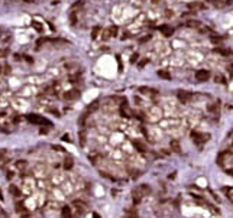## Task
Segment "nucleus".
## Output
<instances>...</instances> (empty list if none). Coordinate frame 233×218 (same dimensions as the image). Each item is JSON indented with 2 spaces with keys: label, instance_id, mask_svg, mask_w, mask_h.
<instances>
[{
  "label": "nucleus",
  "instance_id": "nucleus-1",
  "mask_svg": "<svg viewBox=\"0 0 233 218\" xmlns=\"http://www.w3.org/2000/svg\"><path fill=\"white\" fill-rule=\"evenodd\" d=\"M26 119L29 123H33V124H41V126L42 124H49L46 119H43L42 116H38V114H28Z\"/></svg>",
  "mask_w": 233,
  "mask_h": 218
},
{
  "label": "nucleus",
  "instance_id": "nucleus-2",
  "mask_svg": "<svg viewBox=\"0 0 233 218\" xmlns=\"http://www.w3.org/2000/svg\"><path fill=\"white\" fill-rule=\"evenodd\" d=\"M191 137L193 140L196 142V143H204V142H207L208 139H210V134H206V133H199V131H191Z\"/></svg>",
  "mask_w": 233,
  "mask_h": 218
},
{
  "label": "nucleus",
  "instance_id": "nucleus-3",
  "mask_svg": "<svg viewBox=\"0 0 233 218\" xmlns=\"http://www.w3.org/2000/svg\"><path fill=\"white\" fill-rule=\"evenodd\" d=\"M208 78H210V72H208L207 69H199L196 72V80L199 81V82H206Z\"/></svg>",
  "mask_w": 233,
  "mask_h": 218
},
{
  "label": "nucleus",
  "instance_id": "nucleus-4",
  "mask_svg": "<svg viewBox=\"0 0 233 218\" xmlns=\"http://www.w3.org/2000/svg\"><path fill=\"white\" fill-rule=\"evenodd\" d=\"M117 35V26H110L109 29H106L103 32V39H109V38H113Z\"/></svg>",
  "mask_w": 233,
  "mask_h": 218
},
{
  "label": "nucleus",
  "instance_id": "nucleus-5",
  "mask_svg": "<svg viewBox=\"0 0 233 218\" xmlns=\"http://www.w3.org/2000/svg\"><path fill=\"white\" fill-rule=\"evenodd\" d=\"M178 100L181 101V103H184V104H187L190 100H191V93H187V91H178Z\"/></svg>",
  "mask_w": 233,
  "mask_h": 218
},
{
  "label": "nucleus",
  "instance_id": "nucleus-6",
  "mask_svg": "<svg viewBox=\"0 0 233 218\" xmlns=\"http://www.w3.org/2000/svg\"><path fill=\"white\" fill-rule=\"evenodd\" d=\"M142 196H143V194L141 192L139 188H135L132 191V199H133V204H135V205H138V204L142 201Z\"/></svg>",
  "mask_w": 233,
  "mask_h": 218
},
{
  "label": "nucleus",
  "instance_id": "nucleus-7",
  "mask_svg": "<svg viewBox=\"0 0 233 218\" xmlns=\"http://www.w3.org/2000/svg\"><path fill=\"white\" fill-rule=\"evenodd\" d=\"M78 97H80V91L78 90H71V91H67L65 94H64V100H68V101L77 100Z\"/></svg>",
  "mask_w": 233,
  "mask_h": 218
},
{
  "label": "nucleus",
  "instance_id": "nucleus-8",
  "mask_svg": "<svg viewBox=\"0 0 233 218\" xmlns=\"http://www.w3.org/2000/svg\"><path fill=\"white\" fill-rule=\"evenodd\" d=\"M159 31H161V33H162L164 36H172V33H174V29H172L169 25H162V26H159Z\"/></svg>",
  "mask_w": 233,
  "mask_h": 218
},
{
  "label": "nucleus",
  "instance_id": "nucleus-9",
  "mask_svg": "<svg viewBox=\"0 0 233 218\" xmlns=\"http://www.w3.org/2000/svg\"><path fill=\"white\" fill-rule=\"evenodd\" d=\"M73 204H74L75 207L78 208V211L81 210L83 212H84L85 210H87V208H88V207H87V204H85L84 201H81V199H74V201H73Z\"/></svg>",
  "mask_w": 233,
  "mask_h": 218
},
{
  "label": "nucleus",
  "instance_id": "nucleus-10",
  "mask_svg": "<svg viewBox=\"0 0 233 218\" xmlns=\"http://www.w3.org/2000/svg\"><path fill=\"white\" fill-rule=\"evenodd\" d=\"M73 165H74V159H73L71 156H67L65 161H64V169H65V170L71 169V168H73Z\"/></svg>",
  "mask_w": 233,
  "mask_h": 218
},
{
  "label": "nucleus",
  "instance_id": "nucleus-11",
  "mask_svg": "<svg viewBox=\"0 0 233 218\" xmlns=\"http://www.w3.org/2000/svg\"><path fill=\"white\" fill-rule=\"evenodd\" d=\"M133 146H135L139 152H142V153H145V152H146V146L143 145L142 142H139V140H133Z\"/></svg>",
  "mask_w": 233,
  "mask_h": 218
},
{
  "label": "nucleus",
  "instance_id": "nucleus-12",
  "mask_svg": "<svg viewBox=\"0 0 233 218\" xmlns=\"http://www.w3.org/2000/svg\"><path fill=\"white\" fill-rule=\"evenodd\" d=\"M169 146H171V149L174 150L175 153H181V146H180V143H178L177 140H171Z\"/></svg>",
  "mask_w": 233,
  "mask_h": 218
},
{
  "label": "nucleus",
  "instance_id": "nucleus-13",
  "mask_svg": "<svg viewBox=\"0 0 233 218\" xmlns=\"http://www.w3.org/2000/svg\"><path fill=\"white\" fill-rule=\"evenodd\" d=\"M9 192L13 195V196H20V191H19V188L16 185H10L9 186Z\"/></svg>",
  "mask_w": 233,
  "mask_h": 218
},
{
  "label": "nucleus",
  "instance_id": "nucleus-14",
  "mask_svg": "<svg viewBox=\"0 0 233 218\" xmlns=\"http://www.w3.org/2000/svg\"><path fill=\"white\" fill-rule=\"evenodd\" d=\"M158 75L161 77V78H164V80H166V81H169V80H171V74L168 72L166 69H161V71H158Z\"/></svg>",
  "mask_w": 233,
  "mask_h": 218
},
{
  "label": "nucleus",
  "instance_id": "nucleus-15",
  "mask_svg": "<svg viewBox=\"0 0 233 218\" xmlns=\"http://www.w3.org/2000/svg\"><path fill=\"white\" fill-rule=\"evenodd\" d=\"M61 215H62V218H71V208L70 207H62Z\"/></svg>",
  "mask_w": 233,
  "mask_h": 218
},
{
  "label": "nucleus",
  "instance_id": "nucleus-16",
  "mask_svg": "<svg viewBox=\"0 0 233 218\" xmlns=\"http://www.w3.org/2000/svg\"><path fill=\"white\" fill-rule=\"evenodd\" d=\"M139 189H141V192L143 194V196L151 194V188H149V185H146V184H142V185H139Z\"/></svg>",
  "mask_w": 233,
  "mask_h": 218
},
{
  "label": "nucleus",
  "instance_id": "nucleus-17",
  "mask_svg": "<svg viewBox=\"0 0 233 218\" xmlns=\"http://www.w3.org/2000/svg\"><path fill=\"white\" fill-rule=\"evenodd\" d=\"M97 108H99V100H96V101H93L91 104L88 105V107H87V113H90V111H96V110H97Z\"/></svg>",
  "mask_w": 233,
  "mask_h": 218
},
{
  "label": "nucleus",
  "instance_id": "nucleus-18",
  "mask_svg": "<svg viewBox=\"0 0 233 218\" xmlns=\"http://www.w3.org/2000/svg\"><path fill=\"white\" fill-rule=\"evenodd\" d=\"M223 191L226 192V196L229 198V201L233 202V188H225Z\"/></svg>",
  "mask_w": 233,
  "mask_h": 218
},
{
  "label": "nucleus",
  "instance_id": "nucleus-19",
  "mask_svg": "<svg viewBox=\"0 0 233 218\" xmlns=\"http://www.w3.org/2000/svg\"><path fill=\"white\" fill-rule=\"evenodd\" d=\"M214 52L220 54V55H225V57H227V55H230V54H232L229 49H222V48H216V49H214Z\"/></svg>",
  "mask_w": 233,
  "mask_h": 218
},
{
  "label": "nucleus",
  "instance_id": "nucleus-20",
  "mask_svg": "<svg viewBox=\"0 0 233 218\" xmlns=\"http://www.w3.org/2000/svg\"><path fill=\"white\" fill-rule=\"evenodd\" d=\"M51 42L54 45H70V42L65 39H51Z\"/></svg>",
  "mask_w": 233,
  "mask_h": 218
},
{
  "label": "nucleus",
  "instance_id": "nucleus-21",
  "mask_svg": "<svg viewBox=\"0 0 233 218\" xmlns=\"http://www.w3.org/2000/svg\"><path fill=\"white\" fill-rule=\"evenodd\" d=\"M226 155H227V153H226V152H222V153H220V155H219V156H217V163H219V165H223V163H225V162H223V161H225Z\"/></svg>",
  "mask_w": 233,
  "mask_h": 218
},
{
  "label": "nucleus",
  "instance_id": "nucleus-22",
  "mask_svg": "<svg viewBox=\"0 0 233 218\" xmlns=\"http://www.w3.org/2000/svg\"><path fill=\"white\" fill-rule=\"evenodd\" d=\"M16 212H19V214H22V212H26L25 205H23V204H20V202H17V204H16Z\"/></svg>",
  "mask_w": 233,
  "mask_h": 218
},
{
  "label": "nucleus",
  "instance_id": "nucleus-23",
  "mask_svg": "<svg viewBox=\"0 0 233 218\" xmlns=\"http://www.w3.org/2000/svg\"><path fill=\"white\" fill-rule=\"evenodd\" d=\"M99 32H100V28H99V26H96V28L93 29V33H91V38H93V39H96V38L99 36Z\"/></svg>",
  "mask_w": 233,
  "mask_h": 218
},
{
  "label": "nucleus",
  "instance_id": "nucleus-24",
  "mask_svg": "<svg viewBox=\"0 0 233 218\" xmlns=\"http://www.w3.org/2000/svg\"><path fill=\"white\" fill-rule=\"evenodd\" d=\"M188 7L190 9H203V4H200V3H188Z\"/></svg>",
  "mask_w": 233,
  "mask_h": 218
},
{
  "label": "nucleus",
  "instance_id": "nucleus-25",
  "mask_svg": "<svg viewBox=\"0 0 233 218\" xmlns=\"http://www.w3.org/2000/svg\"><path fill=\"white\" fill-rule=\"evenodd\" d=\"M32 26L38 31V32H42V25L39 23V22H32Z\"/></svg>",
  "mask_w": 233,
  "mask_h": 218
},
{
  "label": "nucleus",
  "instance_id": "nucleus-26",
  "mask_svg": "<svg viewBox=\"0 0 233 218\" xmlns=\"http://www.w3.org/2000/svg\"><path fill=\"white\" fill-rule=\"evenodd\" d=\"M78 137L81 140V145H84V142H85V131H84V130H81V131L78 133Z\"/></svg>",
  "mask_w": 233,
  "mask_h": 218
},
{
  "label": "nucleus",
  "instance_id": "nucleus-27",
  "mask_svg": "<svg viewBox=\"0 0 233 218\" xmlns=\"http://www.w3.org/2000/svg\"><path fill=\"white\" fill-rule=\"evenodd\" d=\"M16 166L19 168V169H23V168H26V162L25 161H17L16 162Z\"/></svg>",
  "mask_w": 233,
  "mask_h": 218
},
{
  "label": "nucleus",
  "instance_id": "nucleus-28",
  "mask_svg": "<svg viewBox=\"0 0 233 218\" xmlns=\"http://www.w3.org/2000/svg\"><path fill=\"white\" fill-rule=\"evenodd\" d=\"M71 25H75L77 23V16H75V12H71Z\"/></svg>",
  "mask_w": 233,
  "mask_h": 218
},
{
  "label": "nucleus",
  "instance_id": "nucleus-29",
  "mask_svg": "<svg viewBox=\"0 0 233 218\" xmlns=\"http://www.w3.org/2000/svg\"><path fill=\"white\" fill-rule=\"evenodd\" d=\"M7 54H9V51H7V49H0V58L7 57Z\"/></svg>",
  "mask_w": 233,
  "mask_h": 218
},
{
  "label": "nucleus",
  "instance_id": "nucleus-30",
  "mask_svg": "<svg viewBox=\"0 0 233 218\" xmlns=\"http://www.w3.org/2000/svg\"><path fill=\"white\" fill-rule=\"evenodd\" d=\"M188 26H191V28H199L200 26V22H194V20H191V22H188Z\"/></svg>",
  "mask_w": 233,
  "mask_h": 218
},
{
  "label": "nucleus",
  "instance_id": "nucleus-31",
  "mask_svg": "<svg viewBox=\"0 0 233 218\" xmlns=\"http://www.w3.org/2000/svg\"><path fill=\"white\" fill-rule=\"evenodd\" d=\"M139 91H141V93H143V94H148V93H151V90L146 88V87H141V88H139Z\"/></svg>",
  "mask_w": 233,
  "mask_h": 218
},
{
  "label": "nucleus",
  "instance_id": "nucleus-32",
  "mask_svg": "<svg viewBox=\"0 0 233 218\" xmlns=\"http://www.w3.org/2000/svg\"><path fill=\"white\" fill-rule=\"evenodd\" d=\"M226 173H227L229 176H233V169H227L226 170Z\"/></svg>",
  "mask_w": 233,
  "mask_h": 218
},
{
  "label": "nucleus",
  "instance_id": "nucleus-33",
  "mask_svg": "<svg viewBox=\"0 0 233 218\" xmlns=\"http://www.w3.org/2000/svg\"><path fill=\"white\" fill-rule=\"evenodd\" d=\"M62 140H65V142H70V136H68V134H64V136H62Z\"/></svg>",
  "mask_w": 233,
  "mask_h": 218
},
{
  "label": "nucleus",
  "instance_id": "nucleus-34",
  "mask_svg": "<svg viewBox=\"0 0 233 218\" xmlns=\"http://www.w3.org/2000/svg\"><path fill=\"white\" fill-rule=\"evenodd\" d=\"M229 74H230V77H233V65L229 66Z\"/></svg>",
  "mask_w": 233,
  "mask_h": 218
},
{
  "label": "nucleus",
  "instance_id": "nucleus-35",
  "mask_svg": "<svg viewBox=\"0 0 233 218\" xmlns=\"http://www.w3.org/2000/svg\"><path fill=\"white\" fill-rule=\"evenodd\" d=\"M43 42H45V39H39V40H38V46H41Z\"/></svg>",
  "mask_w": 233,
  "mask_h": 218
},
{
  "label": "nucleus",
  "instance_id": "nucleus-36",
  "mask_svg": "<svg viewBox=\"0 0 233 218\" xmlns=\"http://www.w3.org/2000/svg\"><path fill=\"white\" fill-rule=\"evenodd\" d=\"M146 62H148V61H146V59H143V61H142L141 64H139V66H143V65L146 64Z\"/></svg>",
  "mask_w": 233,
  "mask_h": 218
},
{
  "label": "nucleus",
  "instance_id": "nucleus-37",
  "mask_svg": "<svg viewBox=\"0 0 233 218\" xmlns=\"http://www.w3.org/2000/svg\"><path fill=\"white\" fill-rule=\"evenodd\" d=\"M93 218H100V215L97 212H93Z\"/></svg>",
  "mask_w": 233,
  "mask_h": 218
},
{
  "label": "nucleus",
  "instance_id": "nucleus-38",
  "mask_svg": "<svg viewBox=\"0 0 233 218\" xmlns=\"http://www.w3.org/2000/svg\"><path fill=\"white\" fill-rule=\"evenodd\" d=\"M4 72H6V74H9V72H10V66H9V65L6 66V71H4Z\"/></svg>",
  "mask_w": 233,
  "mask_h": 218
},
{
  "label": "nucleus",
  "instance_id": "nucleus-39",
  "mask_svg": "<svg viewBox=\"0 0 233 218\" xmlns=\"http://www.w3.org/2000/svg\"><path fill=\"white\" fill-rule=\"evenodd\" d=\"M12 176H13V175H12V172H9V173H7V179H12Z\"/></svg>",
  "mask_w": 233,
  "mask_h": 218
},
{
  "label": "nucleus",
  "instance_id": "nucleus-40",
  "mask_svg": "<svg viewBox=\"0 0 233 218\" xmlns=\"http://www.w3.org/2000/svg\"><path fill=\"white\" fill-rule=\"evenodd\" d=\"M0 199L3 201V196H1V189H0Z\"/></svg>",
  "mask_w": 233,
  "mask_h": 218
},
{
  "label": "nucleus",
  "instance_id": "nucleus-41",
  "mask_svg": "<svg viewBox=\"0 0 233 218\" xmlns=\"http://www.w3.org/2000/svg\"><path fill=\"white\" fill-rule=\"evenodd\" d=\"M0 74H1V66H0Z\"/></svg>",
  "mask_w": 233,
  "mask_h": 218
}]
</instances>
